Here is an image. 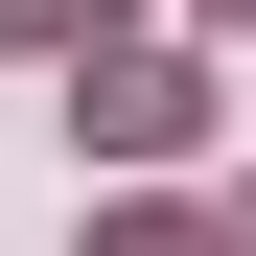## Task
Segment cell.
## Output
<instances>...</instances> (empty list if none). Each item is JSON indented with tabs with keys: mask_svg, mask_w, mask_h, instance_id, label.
I'll return each mask as SVG.
<instances>
[{
	"mask_svg": "<svg viewBox=\"0 0 256 256\" xmlns=\"http://www.w3.org/2000/svg\"><path fill=\"white\" fill-rule=\"evenodd\" d=\"M70 116H94L116 163H163V140H210V70H163V47H140V70H94V94H70Z\"/></svg>",
	"mask_w": 256,
	"mask_h": 256,
	"instance_id": "6da1fadb",
	"label": "cell"
},
{
	"mask_svg": "<svg viewBox=\"0 0 256 256\" xmlns=\"http://www.w3.org/2000/svg\"><path fill=\"white\" fill-rule=\"evenodd\" d=\"M94 256H210V233H186V210H116V233H94Z\"/></svg>",
	"mask_w": 256,
	"mask_h": 256,
	"instance_id": "7a4b0ae2",
	"label": "cell"
},
{
	"mask_svg": "<svg viewBox=\"0 0 256 256\" xmlns=\"http://www.w3.org/2000/svg\"><path fill=\"white\" fill-rule=\"evenodd\" d=\"M47 24H94V0H0V47H47Z\"/></svg>",
	"mask_w": 256,
	"mask_h": 256,
	"instance_id": "3957f363",
	"label": "cell"
}]
</instances>
